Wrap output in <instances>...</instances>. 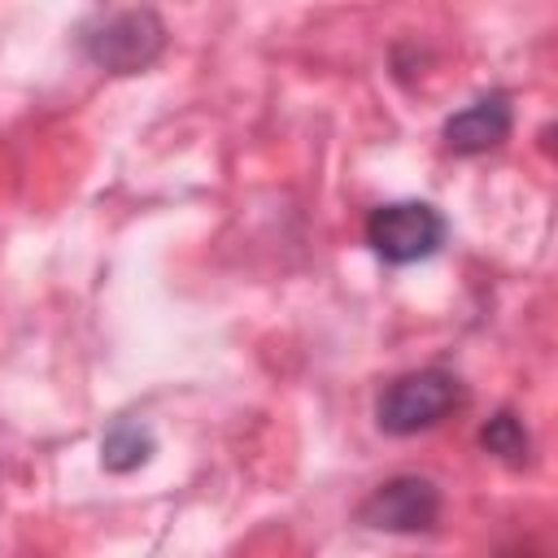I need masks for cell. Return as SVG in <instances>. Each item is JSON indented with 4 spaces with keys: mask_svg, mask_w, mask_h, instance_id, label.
Here are the masks:
<instances>
[{
    "mask_svg": "<svg viewBox=\"0 0 558 558\" xmlns=\"http://www.w3.org/2000/svg\"><path fill=\"white\" fill-rule=\"evenodd\" d=\"M462 405V379L445 366L405 371L375 397V423L388 436H418L436 423H445Z\"/></svg>",
    "mask_w": 558,
    "mask_h": 558,
    "instance_id": "obj_1",
    "label": "cell"
},
{
    "mask_svg": "<svg viewBox=\"0 0 558 558\" xmlns=\"http://www.w3.org/2000/svg\"><path fill=\"white\" fill-rule=\"evenodd\" d=\"M166 22L153 9H122L83 31V57L105 74H144L166 52Z\"/></svg>",
    "mask_w": 558,
    "mask_h": 558,
    "instance_id": "obj_2",
    "label": "cell"
},
{
    "mask_svg": "<svg viewBox=\"0 0 558 558\" xmlns=\"http://www.w3.org/2000/svg\"><path fill=\"white\" fill-rule=\"evenodd\" d=\"M445 235H449V222L427 201H388L366 218V244L388 266L427 262L432 253H440Z\"/></svg>",
    "mask_w": 558,
    "mask_h": 558,
    "instance_id": "obj_3",
    "label": "cell"
},
{
    "mask_svg": "<svg viewBox=\"0 0 558 558\" xmlns=\"http://www.w3.org/2000/svg\"><path fill=\"white\" fill-rule=\"evenodd\" d=\"M440 510H445V497H440L436 480L392 475L366 493V501L357 506V523H366L375 532H392V536H418L440 523Z\"/></svg>",
    "mask_w": 558,
    "mask_h": 558,
    "instance_id": "obj_4",
    "label": "cell"
},
{
    "mask_svg": "<svg viewBox=\"0 0 558 558\" xmlns=\"http://www.w3.org/2000/svg\"><path fill=\"white\" fill-rule=\"evenodd\" d=\"M510 131H514V105H510V96L506 92H488V96L471 100L466 109H458L445 122L440 140H445V153H453V157H480V153L506 144Z\"/></svg>",
    "mask_w": 558,
    "mask_h": 558,
    "instance_id": "obj_5",
    "label": "cell"
},
{
    "mask_svg": "<svg viewBox=\"0 0 558 558\" xmlns=\"http://www.w3.org/2000/svg\"><path fill=\"white\" fill-rule=\"evenodd\" d=\"M153 449L157 440L140 418H118L100 440V466L113 475H126V471H140L153 458Z\"/></svg>",
    "mask_w": 558,
    "mask_h": 558,
    "instance_id": "obj_6",
    "label": "cell"
},
{
    "mask_svg": "<svg viewBox=\"0 0 558 558\" xmlns=\"http://www.w3.org/2000/svg\"><path fill=\"white\" fill-rule=\"evenodd\" d=\"M480 449L493 453V458H501L506 466H523L527 453H532V436H527V427H523L510 410H497V414L480 427Z\"/></svg>",
    "mask_w": 558,
    "mask_h": 558,
    "instance_id": "obj_7",
    "label": "cell"
}]
</instances>
